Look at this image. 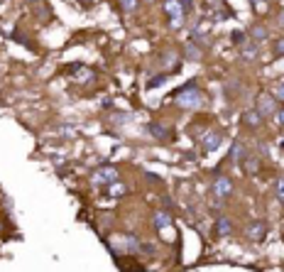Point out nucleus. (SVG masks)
Segmentation results:
<instances>
[{
  "instance_id": "bb28decb",
  "label": "nucleus",
  "mask_w": 284,
  "mask_h": 272,
  "mask_svg": "<svg viewBox=\"0 0 284 272\" xmlns=\"http://www.w3.org/2000/svg\"><path fill=\"white\" fill-rule=\"evenodd\" d=\"M179 3H181V5H184V10H189V8H191V5H194V0H179Z\"/></svg>"
},
{
  "instance_id": "412c9836",
  "label": "nucleus",
  "mask_w": 284,
  "mask_h": 272,
  "mask_svg": "<svg viewBox=\"0 0 284 272\" xmlns=\"http://www.w3.org/2000/svg\"><path fill=\"white\" fill-rule=\"evenodd\" d=\"M120 8H123L125 13H133L137 8V0H120Z\"/></svg>"
},
{
  "instance_id": "0eeeda50",
  "label": "nucleus",
  "mask_w": 284,
  "mask_h": 272,
  "mask_svg": "<svg viewBox=\"0 0 284 272\" xmlns=\"http://www.w3.org/2000/svg\"><path fill=\"white\" fill-rule=\"evenodd\" d=\"M221 142H223V135L218 130H211V133H206L204 137H201V147H204L206 152H216L221 147Z\"/></svg>"
},
{
  "instance_id": "ddd939ff",
  "label": "nucleus",
  "mask_w": 284,
  "mask_h": 272,
  "mask_svg": "<svg viewBox=\"0 0 284 272\" xmlns=\"http://www.w3.org/2000/svg\"><path fill=\"white\" fill-rule=\"evenodd\" d=\"M184 57H186L189 61H201V49H198L194 42H186V45H184Z\"/></svg>"
},
{
  "instance_id": "b1692460",
  "label": "nucleus",
  "mask_w": 284,
  "mask_h": 272,
  "mask_svg": "<svg viewBox=\"0 0 284 272\" xmlns=\"http://www.w3.org/2000/svg\"><path fill=\"white\" fill-rule=\"evenodd\" d=\"M274 121H277V125H279V128H284V108H277Z\"/></svg>"
},
{
  "instance_id": "f257e3e1",
  "label": "nucleus",
  "mask_w": 284,
  "mask_h": 272,
  "mask_svg": "<svg viewBox=\"0 0 284 272\" xmlns=\"http://www.w3.org/2000/svg\"><path fill=\"white\" fill-rule=\"evenodd\" d=\"M177 106L181 108H201L204 106V93H201V89L196 86V81H189L179 93H177Z\"/></svg>"
},
{
  "instance_id": "7ed1b4c3",
  "label": "nucleus",
  "mask_w": 284,
  "mask_h": 272,
  "mask_svg": "<svg viewBox=\"0 0 284 272\" xmlns=\"http://www.w3.org/2000/svg\"><path fill=\"white\" fill-rule=\"evenodd\" d=\"M211 191H213V196H216V199H228L230 194H233V181H230L225 174H221V177H216V179H213Z\"/></svg>"
},
{
  "instance_id": "a211bd4d",
  "label": "nucleus",
  "mask_w": 284,
  "mask_h": 272,
  "mask_svg": "<svg viewBox=\"0 0 284 272\" xmlns=\"http://www.w3.org/2000/svg\"><path fill=\"white\" fill-rule=\"evenodd\" d=\"M274 194H277L279 204H284V177H282V179H277V184H274Z\"/></svg>"
},
{
  "instance_id": "c85d7f7f",
  "label": "nucleus",
  "mask_w": 284,
  "mask_h": 272,
  "mask_svg": "<svg viewBox=\"0 0 284 272\" xmlns=\"http://www.w3.org/2000/svg\"><path fill=\"white\" fill-rule=\"evenodd\" d=\"M25 3H39V0H25Z\"/></svg>"
},
{
  "instance_id": "4be33fe9",
  "label": "nucleus",
  "mask_w": 284,
  "mask_h": 272,
  "mask_svg": "<svg viewBox=\"0 0 284 272\" xmlns=\"http://www.w3.org/2000/svg\"><path fill=\"white\" fill-rule=\"evenodd\" d=\"M274 98H277V101H284V79L277 84V89H274Z\"/></svg>"
},
{
  "instance_id": "f8f14e48",
  "label": "nucleus",
  "mask_w": 284,
  "mask_h": 272,
  "mask_svg": "<svg viewBox=\"0 0 284 272\" xmlns=\"http://www.w3.org/2000/svg\"><path fill=\"white\" fill-rule=\"evenodd\" d=\"M242 123H245L248 128H253V130H255V128H260V125H262V115H260L257 110H248L245 115H242Z\"/></svg>"
},
{
  "instance_id": "423d86ee",
  "label": "nucleus",
  "mask_w": 284,
  "mask_h": 272,
  "mask_svg": "<svg viewBox=\"0 0 284 272\" xmlns=\"http://www.w3.org/2000/svg\"><path fill=\"white\" fill-rule=\"evenodd\" d=\"M245 236L250 241H262L267 236V223L265 221H250L248 228H245Z\"/></svg>"
},
{
  "instance_id": "2eb2a0df",
  "label": "nucleus",
  "mask_w": 284,
  "mask_h": 272,
  "mask_svg": "<svg viewBox=\"0 0 284 272\" xmlns=\"http://www.w3.org/2000/svg\"><path fill=\"white\" fill-rule=\"evenodd\" d=\"M240 54H242V59H245V61H253V59L257 57V45H255V42L242 45V47H240Z\"/></svg>"
},
{
  "instance_id": "393cba45",
  "label": "nucleus",
  "mask_w": 284,
  "mask_h": 272,
  "mask_svg": "<svg viewBox=\"0 0 284 272\" xmlns=\"http://www.w3.org/2000/svg\"><path fill=\"white\" fill-rule=\"evenodd\" d=\"M145 177H147V181H152V184H159V181H162V177L154 174V172H145Z\"/></svg>"
},
{
  "instance_id": "dca6fc26",
  "label": "nucleus",
  "mask_w": 284,
  "mask_h": 272,
  "mask_svg": "<svg viewBox=\"0 0 284 272\" xmlns=\"http://www.w3.org/2000/svg\"><path fill=\"white\" fill-rule=\"evenodd\" d=\"M230 40H233V45H238V47H242V45L250 42V40H248V32H242V30H235V32L230 34Z\"/></svg>"
},
{
  "instance_id": "cd10ccee",
  "label": "nucleus",
  "mask_w": 284,
  "mask_h": 272,
  "mask_svg": "<svg viewBox=\"0 0 284 272\" xmlns=\"http://www.w3.org/2000/svg\"><path fill=\"white\" fill-rule=\"evenodd\" d=\"M277 22H282V25H284V10L279 13V20H277Z\"/></svg>"
},
{
  "instance_id": "4468645a",
  "label": "nucleus",
  "mask_w": 284,
  "mask_h": 272,
  "mask_svg": "<svg viewBox=\"0 0 284 272\" xmlns=\"http://www.w3.org/2000/svg\"><path fill=\"white\" fill-rule=\"evenodd\" d=\"M172 223V216H169V211H157L154 213V228L159 230V228H167Z\"/></svg>"
},
{
  "instance_id": "6e6552de",
  "label": "nucleus",
  "mask_w": 284,
  "mask_h": 272,
  "mask_svg": "<svg viewBox=\"0 0 284 272\" xmlns=\"http://www.w3.org/2000/svg\"><path fill=\"white\" fill-rule=\"evenodd\" d=\"M248 34H250V42H255V45H262V42L267 40V37H269L267 27H265V25H260V22H257V25H253Z\"/></svg>"
},
{
  "instance_id": "f3484780",
  "label": "nucleus",
  "mask_w": 284,
  "mask_h": 272,
  "mask_svg": "<svg viewBox=\"0 0 284 272\" xmlns=\"http://www.w3.org/2000/svg\"><path fill=\"white\" fill-rule=\"evenodd\" d=\"M110 186H113V189H110V191H113V199H120V196H125V191H128V189H125L123 184H120V181H115V184H110Z\"/></svg>"
},
{
  "instance_id": "1a4fd4ad",
  "label": "nucleus",
  "mask_w": 284,
  "mask_h": 272,
  "mask_svg": "<svg viewBox=\"0 0 284 272\" xmlns=\"http://www.w3.org/2000/svg\"><path fill=\"white\" fill-rule=\"evenodd\" d=\"M230 160L235 165H242V162H248V150L242 147L240 142H233V150H230Z\"/></svg>"
},
{
  "instance_id": "20e7f679",
  "label": "nucleus",
  "mask_w": 284,
  "mask_h": 272,
  "mask_svg": "<svg viewBox=\"0 0 284 272\" xmlns=\"http://www.w3.org/2000/svg\"><path fill=\"white\" fill-rule=\"evenodd\" d=\"M118 181V169L115 167H101L96 174H93V184H103V186H110Z\"/></svg>"
},
{
  "instance_id": "a878e982",
  "label": "nucleus",
  "mask_w": 284,
  "mask_h": 272,
  "mask_svg": "<svg viewBox=\"0 0 284 272\" xmlns=\"http://www.w3.org/2000/svg\"><path fill=\"white\" fill-rule=\"evenodd\" d=\"M37 15H39V17H45V15H49V8H42V5H39V8H37Z\"/></svg>"
},
{
  "instance_id": "6ab92c4d",
  "label": "nucleus",
  "mask_w": 284,
  "mask_h": 272,
  "mask_svg": "<svg viewBox=\"0 0 284 272\" xmlns=\"http://www.w3.org/2000/svg\"><path fill=\"white\" fill-rule=\"evenodd\" d=\"M272 52H274L277 57H284V37H279V40H274V45H272Z\"/></svg>"
},
{
  "instance_id": "f03ea898",
  "label": "nucleus",
  "mask_w": 284,
  "mask_h": 272,
  "mask_svg": "<svg viewBox=\"0 0 284 272\" xmlns=\"http://www.w3.org/2000/svg\"><path fill=\"white\" fill-rule=\"evenodd\" d=\"M162 8H164V13L172 17V25H174V27H179V25L184 22L186 10H184V5L179 3V0H162Z\"/></svg>"
},
{
  "instance_id": "9d476101",
  "label": "nucleus",
  "mask_w": 284,
  "mask_h": 272,
  "mask_svg": "<svg viewBox=\"0 0 284 272\" xmlns=\"http://www.w3.org/2000/svg\"><path fill=\"white\" fill-rule=\"evenodd\" d=\"M216 233H218L221 238H228L230 233H233V226H230L228 216H218V218H216Z\"/></svg>"
},
{
  "instance_id": "9b49d317",
  "label": "nucleus",
  "mask_w": 284,
  "mask_h": 272,
  "mask_svg": "<svg viewBox=\"0 0 284 272\" xmlns=\"http://www.w3.org/2000/svg\"><path fill=\"white\" fill-rule=\"evenodd\" d=\"M157 140H169V135H172V130L167 128V125H162V123H149V128H147Z\"/></svg>"
},
{
  "instance_id": "5701e85b",
  "label": "nucleus",
  "mask_w": 284,
  "mask_h": 272,
  "mask_svg": "<svg viewBox=\"0 0 284 272\" xmlns=\"http://www.w3.org/2000/svg\"><path fill=\"white\" fill-rule=\"evenodd\" d=\"M164 81H167V76H164V74H162V76H154V79H152V81H149L147 86H149V89H157L159 84H164Z\"/></svg>"
},
{
  "instance_id": "aec40b11",
  "label": "nucleus",
  "mask_w": 284,
  "mask_h": 272,
  "mask_svg": "<svg viewBox=\"0 0 284 272\" xmlns=\"http://www.w3.org/2000/svg\"><path fill=\"white\" fill-rule=\"evenodd\" d=\"M113 121H115L118 125H125V123H130V121H133V115H130V113H118Z\"/></svg>"
},
{
  "instance_id": "39448f33",
  "label": "nucleus",
  "mask_w": 284,
  "mask_h": 272,
  "mask_svg": "<svg viewBox=\"0 0 284 272\" xmlns=\"http://www.w3.org/2000/svg\"><path fill=\"white\" fill-rule=\"evenodd\" d=\"M255 110L262 115V118H267V115H274V113H277V98H274V96H260Z\"/></svg>"
}]
</instances>
